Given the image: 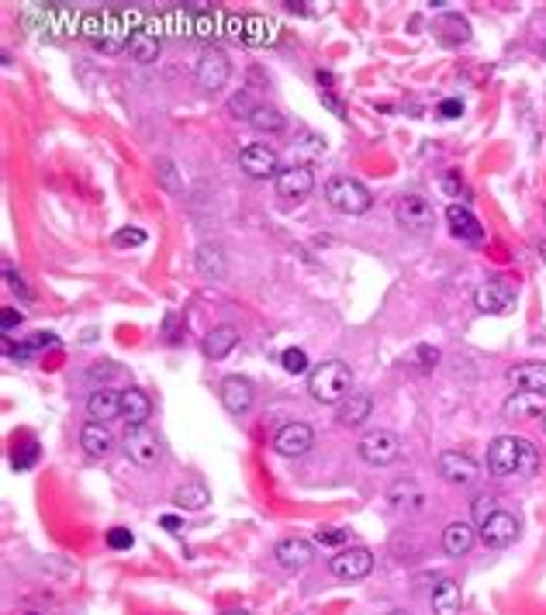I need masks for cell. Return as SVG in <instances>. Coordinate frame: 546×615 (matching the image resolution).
Returning <instances> with one entry per match:
<instances>
[{"label":"cell","instance_id":"f35d334b","mask_svg":"<svg viewBox=\"0 0 546 615\" xmlns=\"http://www.w3.org/2000/svg\"><path fill=\"white\" fill-rule=\"evenodd\" d=\"M442 187L457 198V205H467L470 201V190L464 187V180H457V173H446V177H442Z\"/></svg>","mask_w":546,"mask_h":615},{"label":"cell","instance_id":"8fae6325","mask_svg":"<svg viewBox=\"0 0 546 615\" xmlns=\"http://www.w3.org/2000/svg\"><path fill=\"white\" fill-rule=\"evenodd\" d=\"M329 567H332V574H336L339 581H364L366 574L374 570V553L366 546H353V550L336 553L329 560Z\"/></svg>","mask_w":546,"mask_h":615},{"label":"cell","instance_id":"5b68a950","mask_svg":"<svg viewBox=\"0 0 546 615\" xmlns=\"http://www.w3.org/2000/svg\"><path fill=\"white\" fill-rule=\"evenodd\" d=\"M357 453L370 467H388V463H394L401 457V439L394 436V433H388V429H374V433H366L357 442Z\"/></svg>","mask_w":546,"mask_h":615},{"label":"cell","instance_id":"7bdbcfd3","mask_svg":"<svg viewBox=\"0 0 546 615\" xmlns=\"http://www.w3.org/2000/svg\"><path fill=\"white\" fill-rule=\"evenodd\" d=\"M4 353H7V357L14 359V363H28V359L35 357V350L28 346V339H25V342H18V346H11V342H4Z\"/></svg>","mask_w":546,"mask_h":615},{"label":"cell","instance_id":"db71d44e","mask_svg":"<svg viewBox=\"0 0 546 615\" xmlns=\"http://www.w3.org/2000/svg\"><path fill=\"white\" fill-rule=\"evenodd\" d=\"M540 257H543V263H546V242H540Z\"/></svg>","mask_w":546,"mask_h":615},{"label":"cell","instance_id":"8992f818","mask_svg":"<svg viewBox=\"0 0 546 615\" xmlns=\"http://www.w3.org/2000/svg\"><path fill=\"white\" fill-rule=\"evenodd\" d=\"M229 73H232V63H229V55L218 49V46H208V49L201 52V59H197V66H194V80H197V87L201 90H222L225 83H229Z\"/></svg>","mask_w":546,"mask_h":615},{"label":"cell","instance_id":"52a82bcc","mask_svg":"<svg viewBox=\"0 0 546 615\" xmlns=\"http://www.w3.org/2000/svg\"><path fill=\"white\" fill-rule=\"evenodd\" d=\"M312 190H315V173L308 163H294V166H287V170L277 173V194H281V201L298 205V201H305Z\"/></svg>","mask_w":546,"mask_h":615},{"label":"cell","instance_id":"6da1fadb","mask_svg":"<svg viewBox=\"0 0 546 615\" xmlns=\"http://www.w3.org/2000/svg\"><path fill=\"white\" fill-rule=\"evenodd\" d=\"M488 470L494 477H533L540 470V450L522 436H498L488 446Z\"/></svg>","mask_w":546,"mask_h":615},{"label":"cell","instance_id":"9a60e30c","mask_svg":"<svg viewBox=\"0 0 546 615\" xmlns=\"http://www.w3.org/2000/svg\"><path fill=\"white\" fill-rule=\"evenodd\" d=\"M218 394H222V405L232 411V415H246V411L253 409V401H256V387H253V381H249V377H239V374L225 377Z\"/></svg>","mask_w":546,"mask_h":615},{"label":"cell","instance_id":"5bb4252c","mask_svg":"<svg viewBox=\"0 0 546 615\" xmlns=\"http://www.w3.org/2000/svg\"><path fill=\"white\" fill-rule=\"evenodd\" d=\"M477 536L484 539L491 550H505V546H512V543L519 539V522H516V515L494 512L491 518L477 529Z\"/></svg>","mask_w":546,"mask_h":615},{"label":"cell","instance_id":"603a6c76","mask_svg":"<svg viewBox=\"0 0 546 615\" xmlns=\"http://www.w3.org/2000/svg\"><path fill=\"white\" fill-rule=\"evenodd\" d=\"M194 266H197L201 277L222 281L225 277V253H222V246L218 242H201L197 253H194Z\"/></svg>","mask_w":546,"mask_h":615},{"label":"cell","instance_id":"ac0fdd59","mask_svg":"<svg viewBox=\"0 0 546 615\" xmlns=\"http://www.w3.org/2000/svg\"><path fill=\"white\" fill-rule=\"evenodd\" d=\"M446 222H449L453 235L464 239V242H481L484 239V229H481V222L474 218V211L467 205H457L453 201V205L446 207Z\"/></svg>","mask_w":546,"mask_h":615},{"label":"cell","instance_id":"d590c367","mask_svg":"<svg viewBox=\"0 0 546 615\" xmlns=\"http://www.w3.org/2000/svg\"><path fill=\"white\" fill-rule=\"evenodd\" d=\"M408 359L416 363L422 374H429V370H436V363H440V350H433V346H416Z\"/></svg>","mask_w":546,"mask_h":615},{"label":"cell","instance_id":"d6986e66","mask_svg":"<svg viewBox=\"0 0 546 615\" xmlns=\"http://www.w3.org/2000/svg\"><path fill=\"white\" fill-rule=\"evenodd\" d=\"M87 415L94 422H111L122 415V391H111V387H97L90 398H87Z\"/></svg>","mask_w":546,"mask_h":615},{"label":"cell","instance_id":"2e32d148","mask_svg":"<svg viewBox=\"0 0 546 615\" xmlns=\"http://www.w3.org/2000/svg\"><path fill=\"white\" fill-rule=\"evenodd\" d=\"M440 477H446L449 484H460L467 487L477 481V463L470 460L467 453H460V450H446V453H440Z\"/></svg>","mask_w":546,"mask_h":615},{"label":"cell","instance_id":"816d5d0a","mask_svg":"<svg viewBox=\"0 0 546 615\" xmlns=\"http://www.w3.org/2000/svg\"><path fill=\"white\" fill-rule=\"evenodd\" d=\"M159 522H163V529H181V518L177 515H163Z\"/></svg>","mask_w":546,"mask_h":615},{"label":"cell","instance_id":"e0dca14e","mask_svg":"<svg viewBox=\"0 0 546 615\" xmlns=\"http://www.w3.org/2000/svg\"><path fill=\"white\" fill-rule=\"evenodd\" d=\"M149 415H153V401H149V394H146L142 387H129V391H122V418H125V425H129V429L146 425V422H149Z\"/></svg>","mask_w":546,"mask_h":615},{"label":"cell","instance_id":"bcb514c9","mask_svg":"<svg viewBox=\"0 0 546 615\" xmlns=\"http://www.w3.org/2000/svg\"><path fill=\"white\" fill-rule=\"evenodd\" d=\"M21 318H25V315H21L18 308H4V311H0V329L11 333L14 325H21Z\"/></svg>","mask_w":546,"mask_h":615},{"label":"cell","instance_id":"8d00e7d4","mask_svg":"<svg viewBox=\"0 0 546 615\" xmlns=\"http://www.w3.org/2000/svg\"><path fill=\"white\" fill-rule=\"evenodd\" d=\"M35 460H38V442L35 439H28L25 446L14 450V470H28Z\"/></svg>","mask_w":546,"mask_h":615},{"label":"cell","instance_id":"3957f363","mask_svg":"<svg viewBox=\"0 0 546 615\" xmlns=\"http://www.w3.org/2000/svg\"><path fill=\"white\" fill-rule=\"evenodd\" d=\"M325 201L336 207V211H342V215H366L370 205H374L370 190L353 177L329 180V183H325Z\"/></svg>","mask_w":546,"mask_h":615},{"label":"cell","instance_id":"b9f144b4","mask_svg":"<svg viewBox=\"0 0 546 615\" xmlns=\"http://www.w3.org/2000/svg\"><path fill=\"white\" fill-rule=\"evenodd\" d=\"M315 539H318L322 546H342V543L349 539V533H346V529H318Z\"/></svg>","mask_w":546,"mask_h":615},{"label":"cell","instance_id":"ab89813d","mask_svg":"<svg viewBox=\"0 0 546 615\" xmlns=\"http://www.w3.org/2000/svg\"><path fill=\"white\" fill-rule=\"evenodd\" d=\"M197 38H205V42H208V38H214V35H218V18H214V11H205V14H197Z\"/></svg>","mask_w":546,"mask_h":615},{"label":"cell","instance_id":"f907efd6","mask_svg":"<svg viewBox=\"0 0 546 615\" xmlns=\"http://www.w3.org/2000/svg\"><path fill=\"white\" fill-rule=\"evenodd\" d=\"M322 104H325V107H329V111H332L336 118H346V107H342V104H339L336 97L329 94V90H322Z\"/></svg>","mask_w":546,"mask_h":615},{"label":"cell","instance_id":"30bf717a","mask_svg":"<svg viewBox=\"0 0 546 615\" xmlns=\"http://www.w3.org/2000/svg\"><path fill=\"white\" fill-rule=\"evenodd\" d=\"M125 450H129V457L139 463V467H156V463L163 460V442H159V436L149 429V425L129 429V433H125Z\"/></svg>","mask_w":546,"mask_h":615},{"label":"cell","instance_id":"6f0895ef","mask_svg":"<svg viewBox=\"0 0 546 615\" xmlns=\"http://www.w3.org/2000/svg\"><path fill=\"white\" fill-rule=\"evenodd\" d=\"M543 59H546V42H543Z\"/></svg>","mask_w":546,"mask_h":615},{"label":"cell","instance_id":"11a10c76","mask_svg":"<svg viewBox=\"0 0 546 615\" xmlns=\"http://www.w3.org/2000/svg\"><path fill=\"white\" fill-rule=\"evenodd\" d=\"M222 615H249V612H242V609H235V612H222Z\"/></svg>","mask_w":546,"mask_h":615},{"label":"cell","instance_id":"ee69618b","mask_svg":"<svg viewBox=\"0 0 546 615\" xmlns=\"http://www.w3.org/2000/svg\"><path fill=\"white\" fill-rule=\"evenodd\" d=\"M146 242V232L142 229H122L114 235V246H142Z\"/></svg>","mask_w":546,"mask_h":615},{"label":"cell","instance_id":"91938a15","mask_svg":"<svg viewBox=\"0 0 546 615\" xmlns=\"http://www.w3.org/2000/svg\"><path fill=\"white\" fill-rule=\"evenodd\" d=\"M28 615H38V612H28Z\"/></svg>","mask_w":546,"mask_h":615},{"label":"cell","instance_id":"4316f807","mask_svg":"<svg viewBox=\"0 0 546 615\" xmlns=\"http://www.w3.org/2000/svg\"><path fill=\"white\" fill-rule=\"evenodd\" d=\"M277 31L281 28L273 25L270 18H260V14L242 18V42L246 46H273L277 42Z\"/></svg>","mask_w":546,"mask_h":615},{"label":"cell","instance_id":"9c48e42d","mask_svg":"<svg viewBox=\"0 0 546 615\" xmlns=\"http://www.w3.org/2000/svg\"><path fill=\"white\" fill-rule=\"evenodd\" d=\"M239 166H242V173H249L253 180H266V177L277 180V173H281L277 153H273V146H266V142L246 146V149L239 153Z\"/></svg>","mask_w":546,"mask_h":615},{"label":"cell","instance_id":"f1b7e54d","mask_svg":"<svg viewBox=\"0 0 546 615\" xmlns=\"http://www.w3.org/2000/svg\"><path fill=\"white\" fill-rule=\"evenodd\" d=\"M129 55L135 63H156L159 55V31L156 28H142L129 38Z\"/></svg>","mask_w":546,"mask_h":615},{"label":"cell","instance_id":"7dc6e473","mask_svg":"<svg viewBox=\"0 0 546 615\" xmlns=\"http://www.w3.org/2000/svg\"><path fill=\"white\" fill-rule=\"evenodd\" d=\"M28 346L38 353V350H53L55 346V335L53 333H35V335H28Z\"/></svg>","mask_w":546,"mask_h":615},{"label":"cell","instance_id":"1f68e13d","mask_svg":"<svg viewBox=\"0 0 546 615\" xmlns=\"http://www.w3.org/2000/svg\"><path fill=\"white\" fill-rule=\"evenodd\" d=\"M249 125H253L256 131L273 135V131H284V114H281L277 107H270V104H256V111H253V118H249Z\"/></svg>","mask_w":546,"mask_h":615},{"label":"cell","instance_id":"9f6ffc18","mask_svg":"<svg viewBox=\"0 0 546 615\" xmlns=\"http://www.w3.org/2000/svg\"><path fill=\"white\" fill-rule=\"evenodd\" d=\"M388 615H408V612H401V609H394V612H388Z\"/></svg>","mask_w":546,"mask_h":615},{"label":"cell","instance_id":"681fc988","mask_svg":"<svg viewBox=\"0 0 546 615\" xmlns=\"http://www.w3.org/2000/svg\"><path fill=\"white\" fill-rule=\"evenodd\" d=\"M114 374V363H94V370H90V381H107Z\"/></svg>","mask_w":546,"mask_h":615},{"label":"cell","instance_id":"484cf974","mask_svg":"<svg viewBox=\"0 0 546 615\" xmlns=\"http://www.w3.org/2000/svg\"><path fill=\"white\" fill-rule=\"evenodd\" d=\"M374 411V398L370 394H349L342 405H336V422L339 425H364Z\"/></svg>","mask_w":546,"mask_h":615},{"label":"cell","instance_id":"83f0119b","mask_svg":"<svg viewBox=\"0 0 546 615\" xmlns=\"http://www.w3.org/2000/svg\"><path fill=\"white\" fill-rule=\"evenodd\" d=\"M239 346V329L235 325H218L205 335V357L208 359H225Z\"/></svg>","mask_w":546,"mask_h":615},{"label":"cell","instance_id":"e575fe53","mask_svg":"<svg viewBox=\"0 0 546 615\" xmlns=\"http://www.w3.org/2000/svg\"><path fill=\"white\" fill-rule=\"evenodd\" d=\"M470 509H474V522H477V529H481V526H484V522H488L494 512H501L491 494H481V498H474V505H470Z\"/></svg>","mask_w":546,"mask_h":615},{"label":"cell","instance_id":"74e56055","mask_svg":"<svg viewBox=\"0 0 546 615\" xmlns=\"http://www.w3.org/2000/svg\"><path fill=\"white\" fill-rule=\"evenodd\" d=\"M229 111H232V114H239V118H246V122H249V118H253V111H256V104L249 101V94H246V90H239V94H235L232 101H229Z\"/></svg>","mask_w":546,"mask_h":615},{"label":"cell","instance_id":"c3c4849f","mask_svg":"<svg viewBox=\"0 0 546 615\" xmlns=\"http://www.w3.org/2000/svg\"><path fill=\"white\" fill-rule=\"evenodd\" d=\"M460 114H464V104L457 101V97L440 101V118H460Z\"/></svg>","mask_w":546,"mask_h":615},{"label":"cell","instance_id":"7a4b0ae2","mask_svg":"<svg viewBox=\"0 0 546 615\" xmlns=\"http://www.w3.org/2000/svg\"><path fill=\"white\" fill-rule=\"evenodd\" d=\"M353 387V370L342 359H325L308 374V394L318 405H342Z\"/></svg>","mask_w":546,"mask_h":615},{"label":"cell","instance_id":"60d3db41","mask_svg":"<svg viewBox=\"0 0 546 615\" xmlns=\"http://www.w3.org/2000/svg\"><path fill=\"white\" fill-rule=\"evenodd\" d=\"M131 543H135V536H131L129 529H122V526H114V529L107 533V546H111V550H129Z\"/></svg>","mask_w":546,"mask_h":615},{"label":"cell","instance_id":"d4e9b609","mask_svg":"<svg viewBox=\"0 0 546 615\" xmlns=\"http://www.w3.org/2000/svg\"><path fill=\"white\" fill-rule=\"evenodd\" d=\"M277 560L284 570H301V567L312 564V543L308 539H281L277 543Z\"/></svg>","mask_w":546,"mask_h":615},{"label":"cell","instance_id":"cb8c5ba5","mask_svg":"<svg viewBox=\"0 0 546 615\" xmlns=\"http://www.w3.org/2000/svg\"><path fill=\"white\" fill-rule=\"evenodd\" d=\"M474 543H477V533H474V526H467V522H449L446 533H442V550L449 557H467L470 550H474Z\"/></svg>","mask_w":546,"mask_h":615},{"label":"cell","instance_id":"4fadbf2b","mask_svg":"<svg viewBox=\"0 0 546 615\" xmlns=\"http://www.w3.org/2000/svg\"><path fill=\"white\" fill-rule=\"evenodd\" d=\"M505 418H516V422H529V418H543L546 415V391H516L505 398L501 405Z\"/></svg>","mask_w":546,"mask_h":615},{"label":"cell","instance_id":"277c9868","mask_svg":"<svg viewBox=\"0 0 546 615\" xmlns=\"http://www.w3.org/2000/svg\"><path fill=\"white\" fill-rule=\"evenodd\" d=\"M394 218H398L401 229L412 232V235H422V232H429L436 225V211H433V205H429L422 194H405V198H398Z\"/></svg>","mask_w":546,"mask_h":615},{"label":"cell","instance_id":"680465c9","mask_svg":"<svg viewBox=\"0 0 546 615\" xmlns=\"http://www.w3.org/2000/svg\"><path fill=\"white\" fill-rule=\"evenodd\" d=\"M543 429H546V415H543Z\"/></svg>","mask_w":546,"mask_h":615},{"label":"cell","instance_id":"ba28073f","mask_svg":"<svg viewBox=\"0 0 546 615\" xmlns=\"http://www.w3.org/2000/svg\"><path fill=\"white\" fill-rule=\"evenodd\" d=\"M474 305H477V311H488V315H505L516 305V291H512L508 281L491 277V281H484L474 291Z\"/></svg>","mask_w":546,"mask_h":615},{"label":"cell","instance_id":"44dd1931","mask_svg":"<svg viewBox=\"0 0 546 615\" xmlns=\"http://www.w3.org/2000/svg\"><path fill=\"white\" fill-rule=\"evenodd\" d=\"M388 501L398 509V512H422V505H425V491L416 484V481H394V484L388 487Z\"/></svg>","mask_w":546,"mask_h":615},{"label":"cell","instance_id":"ffe728a7","mask_svg":"<svg viewBox=\"0 0 546 615\" xmlns=\"http://www.w3.org/2000/svg\"><path fill=\"white\" fill-rule=\"evenodd\" d=\"M80 446H83V453L90 460H105L107 453L114 450V439H111V433H107L101 422H87L80 429Z\"/></svg>","mask_w":546,"mask_h":615},{"label":"cell","instance_id":"4dcf8cb0","mask_svg":"<svg viewBox=\"0 0 546 615\" xmlns=\"http://www.w3.org/2000/svg\"><path fill=\"white\" fill-rule=\"evenodd\" d=\"M173 505H181L187 512H201L205 505H211L208 487L201 484V481H187V484H181L173 491Z\"/></svg>","mask_w":546,"mask_h":615},{"label":"cell","instance_id":"836d02e7","mask_svg":"<svg viewBox=\"0 0 546 615\" xmlns=\"http://www.w3.org/2000/svg\"><path fill=\"white\" fill-rule=\"evenodd\" d=\"M281 363H284L287 374H294V377L308 374V353H305V350H298V346H290V350H284V357H281Z\"/></svg>","mask_w":546,"mask_h":615},{"label":"cell","instance_id":"7402d4cb","mask_svg":"<svg viewBox=\"0 0 546 615\" xmlns=\"http://www.w3.org/2000/svg\"><path fill=\"white\" fill-rule=\"evenodd\" d=\"M508 381L516 384V391H546V363L543 359L516 363L508 370Z\"/></svg>","mask_w":546,"mask_h":615},{"label":"cell","instance_id":"f5cc1de1","mask_svg":"<svg viewBox=\"0 0 546 615\" xmlns=\"http://www.w3.org/2000/svg\"><path fill=\"white\" fill-rule=\"evenodd\" d=\"M318 83H322V87H332V83H336V77H332V73H322V70H318Z\"/></svg>","mask_w":546,"mask_h":615},{"label":"cell","instance_id":"f546056e","mask_svg":"<svg viewBox=\"0 0 546 615\" xmlns=\"http://www.w3.org/2000/svg\"><path fill=\"white\" fill-rule=\"evenodd\" d=\"M433 615H460V585L457 581H440L433 591Z\"/></svg>","mask_w":546,"mask_h":615},{"label":"cell","instance_id":"f6af8a7d","mask_svg":"<svg viewBox=\"0 0 546 615\" xmlns=\"http://www.w3.org/2000/svg\"><path fill=\"white\" fill-rule=\"evenodd\" d=\"M4 277H7V287H11V291H18V294H21V301H31V291H28L25 281H21V277L11 270V263L4 266Z\"/></svg>","mask_w":546,"mask_h":615},{"label":"cell","instance_id":"7c38bea8","mask_svg":"<svg viewBox=\"0 0 546 615\" xmlns=\"http://www.w3.org/2000/svg\"><path fill=\"white\" fill-rule=\"evenodd\" d=\"M312 442H315L312 425H305V422H287V425L277 429V436H273V450H277L281 457H305V453L312 450Z\"/></svg>","mask_w":546,"mask_h":615},{"label":"cell","instance_id":"d6a6232c","mask_svg":"<svg viewBox=\"0 0 546 615\" xmlns=\"http://www.w3.org/2000/svg\"><path fill=\"white\" fill-rule=\"evenodd\" d=\"M156 173H159V180H163V187H166V190H173V194H181V190H183V183H181V177H177V166H173V159L159 156V159H156Z\"/></svg>","mask_w":546,"mask_h":615}]
</instances>
